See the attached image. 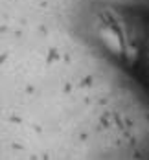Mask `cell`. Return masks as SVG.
Returning a JSON list of instances; mask_svg holds the SVG:
<instances>
[{"label":"cell","instance_id":"obj_1","mask_svg":"<svg viewBox=\"0 0 149 160\" xmlns=\"http://www.w3.org/2000/svg\"><path fill=\"white\" fill-rule=\"evenodd\" d=\"M146 72H147L146 76L149 77V48H147V57H146Z\"/></svg>","mask_w":149,"mask_h":160}]
</instances>
